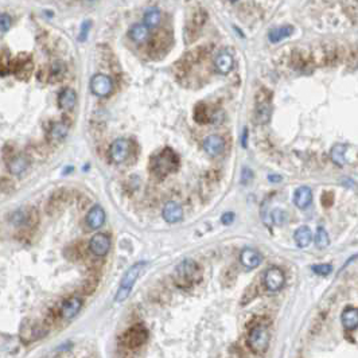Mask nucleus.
<instances>
[{
  "label": "nucleus",
  "instance_id": "obj_1",
  "mask_svg": "<svg viewBox=\"0 0 358 358\" xmlns=\"http://www.w3.org/2000/svg\"><path fill=\"white\" fill-rule=\"evenodd\" d=\"M201 268L194 260L186 259L175 267L174 281L179 288H190L201 280Z\"/></svg>",
  "mask_w": 358,
  "mask_h": 358
},
{
  "label": "nucleus",
  "instance_id": "obj_2",
  "mask_svg": "<svg viewBox=\"0 0 358 358\" xmlns=\"http://www.w3.org/2000/svg\"><path fill=\"white\" fill-rule=\"evenodd\" d=\"M178 163H179V160H178L177 154L171 148H164L153 158L151 170L155 175L163 178L177 171Z\"/></svg>",
  "mask_w": 358,
  "mask_h": 358
},
{
  "label": "nucleus",
  "instance_id": "obj_3",
  "mask_svg": "<svg viewBox=\"0 0 358 358\" xmlns=\"http://www.w3.org/2000/svg\"><path fill=\"white\" fill-rule=\"evenodd\" d=\"M145 266H147V262L145 261H139L136 262V264H134L131 268H128L127 272H125L124 276H123V279H121L120 287L117 290L116 302H119V303H120V302H124L125 299L129 296L132 288H134L135 283L138 281V279L140 277L143 271H144Z\"/></svg>",
  "mask_w": 358,
  "mask_h": 358
},
{
  "label": "nucleus",
  "instance_id": "obj_4",
  "mask_svg": "<svg viewBox=\"0 0 358 358\" xmlns=\"http://www.w3.org/2000/svg\"><path fill=\"white\" fill-rule=\"evenodd\" d=\"M271 341L270 329L266 325H255L248 334V346L255 353H264L268 349Z\"/></svg>",
  "mask_w": 358,
  "mask_h": 358
},
{
  "label": "nucleus",
  "instance_id": "obj_5",
  "mask_svg": "<svg viewBox=\"0 0 358 358\" xmlns=\"http://www.w3.org/2000/svg\"><path fill=\"white\" fill-rule=\"evenodd\" d=\"M147 338H148L147 329L142 325H136V326H132L131 329H128L125 331V334L123 335V342L129 349H136L140 348L147 341Z\"/></svg>",
  "mask_w": 358,
  "mask_h": 358
},
{
  "label": "nucleus",
  "instance_id": "obj_6",
  "mask_svg": "<svg viewBox=\"0 0 358 358\" xmlns=\"http://www.w3.org/2000/svg\"><path fill=\"white\" fill-rule=\"evenodd\" d=\"M264 286L270 292H277L284 287L286 283V275L283 271L277 267H272L270 270H267L262 277Z\"/></svg>",
  "mask_w": 358,
  "mask_h": 358
},
{
  "label": "nucleus",
  "instance_id": "obj_7",
  "mask_svg": "<svg viewBox=\"0 0 358 358\" xmlns=\"http://www.w3.org/2000/svg\"><path fill=\"white\" fill-rule=\"evenodd\" d=\"M131 154V142L128 139H116L109 149V156L115 163H123Z\"/></svg>",
  "mask_w": 358,
  "mask_h": 358
},
{
  "label": "nucleus",
  "instance_id": "obj_8",
  "mask_svg": "<svg viewBox=\"0 0 358 358\" xmlns=\"http://www.w3.org/2000/svg\"><path fill=\"white\" fill-rule=\"evenodd\" d=\"M90 89L96 96L107 97L114 90V81L107 74H95L90 80Z\"/></svg>",
  "mask_w": 358,
  "mask_h": 358
},
{
  "label": "nucleus",
  "instance_id": "obj_9",
  "mask_svg": "<svg viewBox=\"0 0 358 358\" xmlns=\"http://www.w3.org/2000/svg\"><path fill=\"white\" fill-rule=\"evenodd\" d=\"M89 249L95 256H105L110 249V240L105 233H97L90 238Z\"/></svg>",
  "mask_w": 358,
  "mask_h": 358
},
{
  "label": "nucleus",
  "instance_id": "obj_10",
  "mask_svg": "<svg viewBox=\"0 0 358 358\" xmlns=\"http://www.w3.org/2000/svg\"><path fill=\"white\" fill-rule=\"evenodd\" d=\"M82 307V300L77 296H71V298L66 299L61 306V316L64 319H71L77 315L80 310Z\"/></svg>",
  "mask_w": 358,
  "mask_h": 358
},
{
  "label": "nucleus",
  "instance_id": "obj_11",
  "mask_svg": "<svg viewBox=\"0 0 358 358\" xmlns=\"http://www.w3.org/2000/svg\"><path fill=\"white\" fill-rule=\"evenodd\" d=\"M203 149L210 156H218L225 149V142L218 135H210L203 140Z\"/></svg>",
  "mask_w": 358,
  "mask_h": 358
},
{
  "label": "nucleus",
  "instance_id": "obj_12",
  "mask_svg": "<svg viewBox=\"0 0 358 358\" xmlns=\"http://www.w3.org/2000/svg\"><path fill=\"white\" fill-rule=\"evenodd\" d=\"M162 214H163V218L166 222L177 223L183 218V209H182V206L179 203L170 201V202H167L164 205Z\"/></svg>",
  "mask_w": 358,
  "mask_h": 358
},
{
  "label": "nucleus",
  "instance_id": "obj_13",
  "mask_svg": "<svg viewBox=\"0 0 358 358\" xmlns=\"http://www.w3.org/2000/svg\"><path fill=\"white\" fill-rule=\"evenodd\" d=\"M240 261L242 266L248 270H255L261 264L262 256L259 251L256 249H244L240 255Z\"/></svg>",
  "mask_w": 358,
  "mask_h": 358
},
{
  "label": "nucleus",
  "instance_id": "obj_14",
  "mask_svg": "<svg viewBox=\"0 0 358 358\" xmlns=\"http://www.w3.org/2000/svg\"><path fill=\"white\" fill-rule=\"evenodd\" d=\"M104 222H105V212H104V209L99 205L93 206L92 209L89 210L88 216H86V225L92 231H96V229L103 227Z\"/></svg>",
  "mask_w": 358,
  "mask_h": 358
},
{
  "label": "nucleus",
  "instance_id": "obj_15",
  "mask_svg": "<svg viewBox=\"0 0 358 358\" xmlns=\"http://www.w3.org/2000/svg\"><path fill=\"white\" fill-rule=\"evenodd\" d=\"M234 66V60L233 55L227 51H222V53L217 54L216 60H214V68L218 73L221 74H229L232 70H233Z\"/></svg>",
  "mask_w": 358,
  "mask_h": 358
},
{
  "label": "nucleus",
  "instance_id": "obj_16",
  "mask_svg": "<svg viewBox=\"0 0 358 358\" xmlns=\"http://www.w3.org/2000/svg\"><path fill=\"white\" fill-rule=\"evenodd\" d=\"M312 202V192L311 189L307 186H300L296 189L294 194V203L299 209H306L309 208Z\"/></svg>",
  "mask_w": 358,
  "mask_h": 358
},
{
  "label": "nucleus",
  "instance_id": "obj_17",
  "mask_svg": "<svg viewBox=\"0 0 358 358\" xmlns=\"http://www.w3.org/2000/svg\"><path fill=\"white\" fill-rule=\"evenodd\" d=\"M342 325L346 330H355L358 326V310L353 306H349L342 311L341 315Z\"/></svg>",
  "mask_w": 358,
  "mask_h": 358
},
{
  "label": "nucleus",
  "instance_id": "obj_18",
  "mask_svg": "<svg viewBox=\"0 0 358 358\" xmlns=\"http://www.w3.org/2000/svg\"><path fill=\"white\" fill-rule=\"evenodd\" d=\"M77 103V93L70 88L64 89L58 96V105L62 109H73Z\"/></svg>",
  "mask_w": 358,
  "mask_h": 358
},
{
  "label": "nucleus",
  "instance_id": "obj_19",
  "mask_svg": "<svg viewBox=\"0 0 358 358\" xmlns=\"http://www.w3.org/2000/svg\"><path fill=\"white\" fill-rule=\"evenodd\" d=\"M348 148L349 145L342 144V143H338V144H335L333 148H331V151H330V158H331V160H333L337 166H346V163H348V159H346Z\"/></svg>",
  "mask_w": 358,
  "mask_h": 358
},
{
  "label": "nucleus",
  "instance_id": "obj_20",
  "mask_svg": "<svg viewBox=\"0 0 358 358\" xmlns=\"http://www.w3.org/2000/svg\"><path fill=\"white\" fill-rule=\"evenodd\" d=\"M30 166V160L25 155H16L10 160L8 163V170L11 174L21 175L23 174Z\"/></svg>",
  "mask_w": 358,
  "mask_h": 358
},
{
  "label": "nucleus",
  "instance_id": "obj_21",
  "mask_svg": "<svg viewBox=\"0 0 358 358\" xmlns=\"http://www.w3.org/2000/svg\"><path fill=\"white\" fill-rule=\"evenodd\" d=\"M271 116H272V105L268 100L257 104L255 117L259 124H267L271 120Z\"/></svg>",
  "mask_w": 358,
  "mask_h": 358
},
{
  "label": "nucleus",
  "instance_id": "obj_22",
  "mask_svg": "<svg viewBox=\"0 0 358 358\" xmlns=\"http://www.w3.org/2000/svg\"><path fill=\"white\" fill-rule=\"evenodd\" d=\"M128 35L136 43H143L149 38V29L143 23H138V25H134L129 29Z\"/></svg>",
  "mask_w": 358,
  "mask_h": 358
},
{
  "label": "nucleus",
  "instance_id": "obj_23",
  "mask_svg": "<svg viewBox=\"0 0 358 358\" xmlns=\"http://www.w3.org/2000/svg\"><path fill=\"white\" fill-rule=\"evenodd\" d=\"M295 242L299 248H306L309 247L312 241V233L309 227H300L294 234Z\"/></svg>",
  "mask_w": 358,
  "mask_h": 358
},
{
  "label": "nucleus",
  "instance_id": "obj_24",
  "mask_svg": "<svg viewBox=\"0 0 358 358\" xmlns=\"http://www.w3.org/2000/svg\"><path fill=\"white\" fill-rule=\"evenodd\" d=\"M68 132H69L68 125L60 121V123H54V124L51 125L49 136L51 140H54V142H61V140H64V139L66 138Z\"/></svg>",
  "mask_w": 358,
  "mask_h": 358
},
{
  "label": "nucleus",
  "instance_id": "obj_25",
  "mask_svg": "<svg viewBox=\"0 0 358 358\" xmlns=\"http://www.w3.org/2000/svg\"><path fill=\"white\" fill-rule=\"evenodd\" d=\"M294 32V27L291 26H283V27H277V29L271 30L270 34H268V39H270L272 43H277L283 41L284 38H288Z\"/></svg>",
  "mask_w": 358,
  "mask_h": 358
},
{
  "label": "nucleus",
  "instance_id": "obj_26",
  "mask_svg": "<svg viewBox=\"0 0 358 358\" xmlns=\"http://www.w3.org/2000/svg\"><path fill=\"white\" fill-rule=\"evenodd\" d=\"M143 21H144L143 25L147 27H156L162 21V14L158 8H148L143 15Z\"/></svg>",
  "mask_w": 358,
  "mask_h": 358
},
{
  "label": "nucleus",
  "instance_id": "obj_27",
  "mask_svg": "<svg viewBox=\"0 0 358 358\" xmlns=\"http://www.w3.org/2000/svg\"><path fill=\"white\" fill-rule=\"evenodd\" d=\"M330 244V238L327 232L323 229V228H318L316 229V234H315V245L318 249H325L327 248Z\"/></svg>",
  "mask_w": 358,
  "mask_h": 358
},
{
  "label": "nucleus",
  "instance_id": "obj_28",
  "mask_svg": "<svg viewBox=\"0 0 358 358\" xmlns=\"http://www.w3.org/2000/svg\"><path fill=\"white\" fill-rule=\"evenodd\" d=\"M311 268L316 275H321V276H327L333 272V267L330 264H318V266H312Z\"/></svg>",
  "mask_w": 358,
  "mask_h": 358
},
{
  "label": "nucleus",
  "instance_id": "obj_29",
  "mask_svg": "<svg viewBox=\"0 0 358 358\" xmlns=\"http://www.w3.org/2000/svg\"><path fill=\"white\" fill-rule=\"evenodd\" d=\"M11 25H12V22H11L10 15L2 12L0 14V31L7 32L11 29Z\"/></svg>",
  "mask_w": 358,
  "mask_h": 358
},
{
  "label": "nucleus",
  "instance_id": "obj_30",
  "mask_svg": "<svg viewBox=\"0 0 358 358\" xmlns=\"http://www.w3.org/2000/svg\"><path fill=\"white\" fill-rule=\"evenodd\" d=\"M272 221L275 223H277V225H283L284 222H286V213H284L283 210L280 209H276L272 212Z\"/></svg>",
  "mask_w": 358,
  "mask_h": 358
},
{
  "label": "nucleus",
  "instance_id": "obj_31",
  "mask_svg": "<svg viewBox=\"0 0 358 358\" xmlns=\"http://www.w3.org/2000/svg\"><path fill=\"white\" fill-rule=\"evenodd\" d=\"M90 27H92V23L89 21H85L84 23H82L81 26V32H80V41L81 42H84V41H86V38H88V34H89V30H90Z\"/></svg>",
  "mask_w": 358,
  "mask_h": 358
},
{
  "label": "nucleus",
  "instance_id": "obj_32",
  "mask_svg": "<svg viewBox=\"0 0 358 358\" xmlns=\"http://www.w3.org/2000/svg\"><path fill=\"white\" fill-rule=\"evenodd\" d=\"M252 178H253V173H252V170H249V168H247V167H245L241 173V183L248 184L249 182L252 181Z\"/></svg>",
  "mask_w": 358,
  "mask_h": 358
},
{
  "label": "nucleus",
  "instance_id": "obj_33",
  "mask_svg": "<svg viewBox=\"0 0 358 358\" xmlns=\"http://www.w3.org/2000/svg\"><path fill=\"white\" fill-rule=\"evenodd\" d=\"M334 202V195L333 193H325V194L322 195V203L323 206H331Z\"/></svg>",
  "mask_w": 358,
  "mask_h": 358
},
{
  "label": "nucleus",
  "instance_id": "obj_34",
  "mask_svg": "<svg viewBox=\"0 0 358 358\" xmlns=\"http://www.w3.org/2000/svg\"><path fill=\"white\" fill-rule=\"evenodd\" d=\"M233 220H234V214L231 213V212L222 214V217H221V221H222L223 225H231V223L233 222Z\"/></svg>",
  "mask_w": 358,
  "mask_h": 358
},
{
  "label": "nucleus",
  "instance_id": "obj_35",
  "mask_svg": "<svg viewBox=\"0 0 358 358\" xmlns=\"http://www.w3.org/2000/svg\"><path fill=\"white\" fill-rule=\"evenodd\" d=\"M247 139H248V129L245 128L244 132H242V139H241V144L244 148H247Z\"/></svg>",
  "mask_w": 358,
  "mask_h": 358
},
{
  "label": "nucleus",
  "instance_id": "obj_36",
  "mask_svg": "<svg viewBox=\"0 0 358 358\" xmlns=\"http://www.w3.org/2000/svg\"><path fill=\"white\" fill-rule=\"evenodd\" d=\"M268 179H270V182H280L281 177H279V175H270Z\"/></svg>",
  "mask_w": 358,
  "mask_h": 358
},
{
  "label": "nucleus",
  "instance_id": "obj_37",
  "mask_svg": "<svg viewBox=\"0 0 358 358\" xmlns=\"http://www.w3.org/2000/svg\"><path fill=\"white\" fill-rule=\"evenodd\" d=\"M232 2H237V0H232Z\"/></svg>",
  "mask_w": 358,
  "mask_h": 358
}]
</instances>
